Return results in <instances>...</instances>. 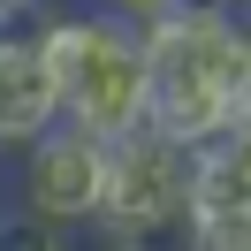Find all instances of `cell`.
Instances as JSON below:
<instances>
[{"mask_svg": "<svg viewBox=\"0 0 251 251\" xmlns=\"http://www.w3.org/2000/svg\"><path fill=\"white\" fill-rule=\"evenodd\" d=\"M183 198H190V152L152 129H129V137H107V190H99L92 228L107 244L137 251L160 244V236L183 228Z\"/></svg>", "mask_w": 251, "mask_h": 251, "instance_id": "cell-1", "label": "cell"}, {"mask_svg": "<svg viewBox=\"0 0 251 251\" xmlns=\"http://www.w3.org/2000/svg\"><path fill=\"white\" fill-rule=\"evenodd\" d=\"M23 168H16V205L38 221H53V228H92L99 213V190H107V137L84 122H53L46 137L23 145Z\"/></svg>", "mask_w": 251, "mask_h": 251, "instance_id": "cell-2", "label": "cell"}, {"mask_svg": "<svg viewBox=\"0 0 251 251\" xmlns=\"http://www.w3.org/2000/svg\"><path fill=\"white\" fill-rule=\"evenodd\" d=\"M145 92H152V76H145L137 23L99 16L92 23V46H84V61H76V76L61 84V114L84 122V129H99V137H129V129L145 122Z\"/></svg>", "mask_w": 251, "mask_h": 251, "instance_id": "cell-3", "label": "cell"}, {"mask_svg": "<svg viewBox=\"0 0 251 251\" xmlns=\"http://www.w3.org/2000/svg\"><path fill=\"white\" fill-rule=\"evenodd\" d=\"M53 122H61V84H53L31 23H16V31H0V160H16Z\"/></svg>", "mask_w": 251, "mask_h": 251, "instance_id": "cell-4", "label": "cell"}, {"mask_svg": "<svg viewBox=\"0 0 251 251\" xmlns=\"http://www.w3.org/2000/svg\"><path fill=\"white\" fill-rule=\"evenodd\" d=\"M228 129H251V61H244V76H236V92H228ZM221 129V137H228Z\"/></svg>", "mask_w": 251, "mask_h": 251, "instance_id": "cell-5", "label": "cell"}, {"mask_svg": "<svg viewBox=\"0 0 251 251\" xmlns=\"http://www.w3.org/2000/svg\"><path fill=\"white\" fill-rule=\"evenodd\" d=\"M84 8H99V16H122V23H145L160 0H84Z\"/></svg>", "mask_w": 251, "mask_h": 251, "instance_id": "cell-6", "label": "cell"}, {"mask_svg": "<svg viewBox=\"0 0 251 251\" xmlns=\"http://www.w3.org/2000/svg\"><path fill=\"white\" fill-rule=\"evenodd\" d=\"M0 8H8V23H31L38 8H53V0H0Z\"/></svg>", "mask_w": 251, "mask_h": 251, "instance_id": "cell-7", "label": "cell"}, {"mask_svg": "<svg viewBox=\"0 0 251 251\" xmlns=\"http://www.w3.org/2000/svg\"><path fill=\"white\" fill-rule=\"evenodd\" d=\"M236 16H244V31H251V0H236Z\"/></svg>", "mask_w": 251, "mask_h": 251, "instance_id": "cell-8", "label": "cell"}, {"mask_svg": "<svg viewBox=\"0 0 251 251\" xmlns=\"http://www.w3.org/2000/svg\"><path fill=\"white\" fill-rule=\"evenodd\" d=\"M0 31H16V23H8V8H0Z\"/></svg>", "mask_w": 251, "mask_h": 251, "instance_id": "cell-9", "label": "cell"}, {"mask_svg": "<svg viewBox=\"0 0 251 251\" xmlns=\"http://www.w3.org/2000/svg\"><path fill=\"white\" fill-rule=\"evenodd\" d=\"M244 221H251V190H244Z\"/></svg>", "mask_w": 251, "mask_h": 251, "instance_id": "cell-10", "label": "cell"}]
</instances>
